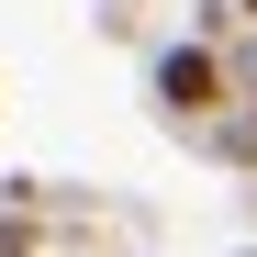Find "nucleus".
Wrapping results in <instances>:
<instances>
[{
  "instance_id": "f257e3e1",
  "label": "nucleus",
  "mask_w": 257,
  "mask_h": 257,
  "mask_svg": "<svg viewBox=\"0 0 257 257\" xmlns=\"http://www.w3.org/2000/svg\"><path fill=\"white\" fill-rule=\"evenodd\" d=\"M157 101H168V112H212V101H224L212 45H168V56H157Z\"/></svg>"
}]
</instances>
